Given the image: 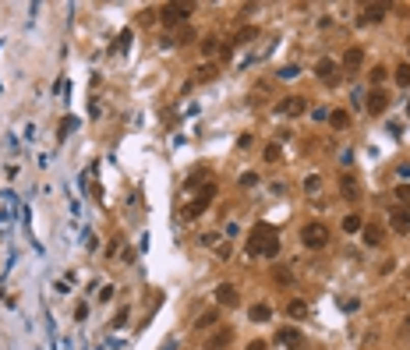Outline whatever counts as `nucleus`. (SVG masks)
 <instances>
[{
	"instance_id": "7c9ffc66",
	"label": "nucleus",
	"mask_w": 410,
	"mask_h": 350,
	"mask_svg": "<svg viewBox=\"0 0 410 350\" xmlns=\"http://www.w3.org/2000/svg\"><path fill=\"white\" fill-rule=\"evenodd\" d=\"M128 43H131V28H128V32H121V39H117V46H121V50H128Z\"/></svg>"
},
{
	"instance_id": "b1692460",
	"label": "nucleus",
	"mask_w": 410,
	"mask_h": 350,
	"mask_svg": "<svg viewBox=\"0 0 410 350\" xmlns=\"http://www.w3.org/2000/svg\"><path fill=\"white\" fill-rule=\"evenodd\" d=\"M318 188H322V177H318V173H311V177L304 181V191H308V195H315Z\"/></svg>"
},
{
	"instance_id": "aec40b11",
	"label": "nucleus",
	"mask_w": 410,
	"mask_h": 350,
	"mask_svg": "<svg viewBox=\"0 0 410 350\" xmlns=\"http://www.w3.org/2000/svg\"><path fill=\"white\" fill-rule=\"evenodd\" d=\"M396 85H400V89L410 85V64H400V68H396Z\"/></svg>"
},
{
	"instance_id": "f704fd0d",
	"label": "nucleus",
	"mask_w": 410,
	"mask_h": 350,
	"mask_svg": "<svg viewBox=\"0 0 410 350\" xmlns=\"http://www.w3.org/2000/svg\"><path fill=\"white\" fill-rule=\"evenodd\" d=\"M407 276H410V269H407Z\"/></svg>"
},
{
	"instance_id": "473e14b6",
	"label": "nucleus",
	"mask_w": 410,
	"mask_h": 350,
	"mask_svg": "<svg viewBox=\"0 0 410 350\" xmlns=\"http://www.w3.org/2000/svg\"><path fill=\"white\" fill-rule=\"evenodd\" d=\"M340 163H343V166H350V163H354V152H350V149H346V152H340Z\"/></svg>"
},
{
	"instance_id": "6e6552de",
	"label": "nucleus",
	"mask_w": 410,
	"mask_h": 350,
	"mask_svg": "<svg viewBox=\"0 0 410 350\" xmlns=\"http://www.w3.org/2000/svg\"><path fill=\"white\" fill-rule=\"evenodd\" d=\"M230 340H233V329H219V333H212V336L205 340V350H223Z\"/></svg>"
},
{
	"instance_id": "72a5a7b5",
	"label": "nucleus",
	"mask_w": 410,
	"mask_h": 350,
	"mask_svg": "<svg viewBox=\"0 0 410 350\" xmlns=\"http://www.w3.org/2000/svg\"><path fill=\"white\" fill-rule=\"evenodd\" d=\"M248 350H269V347H266L262 340H251V343H248Z\"/></svg>"
},
{
	"instance_id": "c85d7f7f",
	"label": "nucleus",
	"mask_w": 410,
	"mask_h": 350,
	"mask_svg": "<svg viewBox=\"0 0 410 350\" xmlns=\"http://www.w3.org/2000/svg\"><path fill=\"white\" fill-rule=\"evenodd\" d=\"M396 198H400V202H410V184H400V188H396Z\"/></svg>"
},
{
	"instance_id": "bb28decb",
	"label": "nucleus",
	"mask_w": 410,
	"mask_h": 350,
	"mask_svg": "<svg viewBox=\"0 0 410 350\" xmlns=\"http://www.w3.org/2000/svg\"><path fill=\"white\" fill-rule=\"evenodd\" d=\"M266 159H269V163H276V159H279V145H276V141H269V145H266Z\"/></svg>"
},
{
	"instance_id": "9b49d317",
	"label": "nucleus",
	"mask_w": 410,
	"mask_h": 350,
	"mask_svg": "<svg viewBox=\"0 0 410 350\" xmlns=\"http://www.w3.org/2000/svg\"><path fill=\"white\" fill-rule=\"evenodd\" d=\"M279 343H283V347H294V350H304V336H301L297 329H283V333H279Z\"/></svg>"
},
{
	"instance_id": "39448f33",
	"label": "nucleus",
	"mask_w": 410,
	"mask_h": 350,
	"mask_svg": "<svg viewBox=\"0 0 410 350\" xmlns=\"http://www.w3.org/2000/svg\"><path fill=\"white\" fill-rule=\"evenodd\" d=\"M212 195H216V188L209 184V188H205V191L195 198V202H191V206H184V219H195L198 212H205V206H209V198H212Z\"/></svg>"
},
{
	"instance_id": "9d476101",
	"label": "nucleus",
	"mask_w": 410,
	"mask_h": 350,
	"mask_svg": "<svg viewBox=\"0 0 410 350\" xmlns=\"http://www.w3.org/2000/svg\"><path fill=\"white\" fill-rule=\"evenodd\" d=\"M315 74H318L322 81H336V61H329V57H322V61L315 64Z\"/></svg>"
},
{
	"instance_id": "0eeeda50",
	"label": "nucleus",
	"mask_w": 410,
	"mask_h": 350,
	"mask_svg": "<svg viewBox=\"0 0 410 350\" xmlns=\"http://www.w3.org/2000/svg\"><path fill=\"white\" fill-rule=\"evenodd\" d=\"M389 223L396 234H410V209H393L389 212Z\"/></svg>"
},
{
	"instance_id": "dca6fc26",
	"label": "nucleus",
	"mask_w": 410,
	"mask_h": 350,
	"mask_svg": "<svg viewBox=\"0 0 410 350\" xmlns=\"http://www.w3.org/2000/svg\"><path fill=\"white\" fill-rule=\"evenodd\" d=\"M364 244H368V248H378V244H382V230H378V226H364Z\"/></svg>"
},
{
	"instance_id": "7ed1b4c3",
	"label": "nucleus",
	"mask_w": 410,
	"mask_h": 350,
	"mask_svg": "<svg viewBox=\"0 0 410 350\" xmlns=\"http://www.w3.org/2000/svg\"><path fill=\"white\" fill-rule=\"evenodd\" d=\"M159 14H163V25H177V21H184L191 14V4H166Z\"/></svg>"
},
{
	"instance_id": "a211bd4d",
	"label": "nucleus",
	"mask_w": 410,
	"mask_h": 350,
	"mask_svg": "<svg viewBox=\"0 0 410 350\" xmlns=\"http://www.w3.org/2000/svg\"><path fill=\"white\" fill-rule=\"evenodd\" d=\"M286 315H290V318H304V315H308V304H304V301H290V304H286Z\"/></svg>"
},
{
	"instance_id": "1a4fd4ad",
	"label": "nucleus",
	"mask_w": 410,
	"mask_h": 350,
	"mask_svg": "<svg viewBox=\"0 0 410 350\" xmlns=\"http://www.w3.org/2000/svg\"><path fill=\"white\" fill-rule=\"evenodd\" d=\"M364 106H368V113H375V117H378V113H386V106H389V96H386V92H371Z\"/></svg>"
},
{
	"instance_id": "4be33fe9",
	"label": "nucleus",
	"mask_w": 410,
	"mask_h": 350,
	"mask_svg": "<svg viewBox=\"0 0 410 350\" xmlns=\"http://www.w3.org/2000/svg\"><path fill=\"white\" fill-rule=\"evenodd\" d=\"M212 78H216V68H212V64H202L198 74H195V81H212Z\"/></svg>"
},
{
	"instance_id": "2eb2a0df",
	"label": "nucleus",
	"mask_w": 410,
	"mask_h": 350,
	"mask_svg": "<svg viewBox=\"0 0 410 350\" xmlns=\"http://www.w3.org/2000/svg\"><path fill=\"white\" fill-rule=\"evenodd\" d=\"M340 191H343V198H350V202H354V198L361 195V191H357V181H354V177H343V181H340Z\"/></svg>"
},
{
	"instance_id": "2f4dec72",
	"label": "nucleus",
	"mask_w": 410,
	"mask_h": 350,
	"mask_svg": "<svg viewBox=\"0 0 410 350\" xmlns=\"http://www.w3.org/2000/svg\"><path fill=\"white\" fill-rule=\"evenodd\" d=\"M138 21H149V25H152V21H156V11H141V14H138Z\"/></svg>"
},
{
	"instance_id": "393cba45",
	"label": "nucleus",
	"mask_w": 410,
	"mask_h": 350,
	"mask_svg": "<svg viewBox=\"0 0 410 350\" xmlns=\"http://www.w3.org/2000/svg\"><path fill=\"white\" fill-rule=\"evenodd\" d=\"M216 50H219V39H212V36H209V39H202V53H205V57H212Z\"/></svg>"
},
{
	"instance_id": "5701e85b",
	"label": "nucleus",
	"mask_w": 410,
	"mask_h": 350,
	"mask_svg": "<svg viewBox=\"0 0 410 350\" xmlns=\"http://www.w3.org/2000/svg\"><path fill=\"white\" fill-rule=\"evenodd\" d=\"M255 184H258V173H255V170H244V173H241V188H255Z\"/></svg>"
},
{
	"instance_id": "20e7f679",
	"label": "nucleus",
	"mask_w": 410,
	"mask_h": 350,
	"mask_svg": "<svg viewBox=\"0 0 410 350\" xmlns=\"http://www.w3.org/2000/svg\"><path fill=\"white\" fill-rule=\"evenodd\" d=\"M216 301H219L223 308H237V304H241L237 286H233V283H219V286H216Z\"/></svg>"
},
{
	"instance_id": "cd10ccee",
	"label": "nucleus",
	"mask_w": 410,
	"mask_h": 350,
	"mask_svg": "<svg viewBox=\"0 0 410 350\" xmlns=\"http://www.w3.org/2000/svg\"><path fill=\"white\" fill-rule=\"evenodd\" d=\"M85 248H89V251H96V248H99V237H96L92 230H85Z\"/></svg>"
},
{
	"instance_id": "ddd939ff",
	"label": "nucleus",
	"mask_w": 410,
	"mask_h": 350,
	"mask_svg": "<svg viewBox=\"0 0 410 350\" xmlns=\"http://www.w3.org/2000/svg\"><path fill=\"white\" fill-rule=\"evenodd\" d=\"M361 61H364V50H361V46H354V50H346L343 68H346V71H357V68H361Z\"/></svg>"
},
{
	"instance_id": "f257e3e1",
	"label": "nucleus",
	"mask_w": 410,
	"mask_h": 350,
	"mask_svg": "<svg viewBox=\"0 0 410 350\" xmlns=\"http://www.w3.org/2000/svg\"><path fill=\"white\" fill-rule=\"evenodd\" d=\"M248 255H266V258H276L279 255V241H276L273 226H255L251 230V241H248Z\"/></svg>"
},
{
	"instance_id": "6ab92c4d",
	"label": "nucleus",
	"mask_w": 410,
	"mask_h": 350,
	"mask_svg": "<svg viewBox=\"0 0 410 350\" xmlns=\"http://www.w3.org/2000/svg\"><path fill=\"white\" fill-rule=\"evenodd\" d=\"M216 322H219V311H205V315H202V318H198V322H195V326H198V329H202V333H205V329H212Z\"/></svg>"
},
{
	"instance_id": "f8f14e48",
	"label": "nucleus",
	"mask_w": 410,
	"mask_h": 350,
	"mask_svg": "<svg viewBox=\"0 0 410 350\" xmlns=\"http://www.w3.org/2000/svg\"><path fill=\"white\" fill-rule=\"evenodd\" d=\"M386 11H389V4H368L361 21H382V18H386Z\"/></svg>"
},
{
	"instance_id": "f3484780",
	"label": "nucleus",
	"mask_w": 410,
	"mask_h": 350,
	"mask_svg": "<svg viewBox=\"0 0 410 350\" xmlns=\"http://www.w3.org/2000/svg\"><path fill=\"white\" fill-rule=\"evenodd\" d=\"M269 318H273V308H269V304H255V308H251V322H269Z\"/></svg>"
},
{
	"instance_id": "4468645a",
	"label": "nucleus",
	"mask_w": 410,
	"mask_h": 350,
	"mask_svg": "<svg viewBox=\"0 0 410 350\" xmlns=\"http://www.w3.org/2000/svg\"><path fill=\"white\" fill-rule=\"evenodd\" d=\"M255 36H258V28H255V25H244V28H241V32L233 36V46H248V43H251Z\"/></svg>"
},
{
	"instance_id": "f03ea898",
	"label": "nucleus",
	"mask_w": 410,
	"mask_h": 350,
	"mask_svg": "<svg viewBox=\"0 0 410 350\" xmlns=\"http://www.w3.org/2000/svg\"><path fill=\"white\" fill-rule=\"evenodd\" d=\"M301 241H304V248H326L329 244V230L322 223H308L301 230Z\"/></svg>"
},
{
	"instance_id": "412c9836",
	"label": "nucleus",
	"mask_w": 410,
	"mask_h": 350,
	"mask_svg": "<svg viewBox=\"0 0 410 350\" xmlns=\"http://www.w3.org/2000/svg\"><path fill=\"white\" fill-rule=\"evenodd\" d=\"M343 230H346V234H357V230H361V216H354V212H350V216L343 219Z\"/></svg>"
},
{
	"instance_id": "a878e982",
	"label": "nucleus",
	"mask_w": 410,
	"mask_h": 350,
	"mask_svg": "<svg viewBox=\"0 0 410 350\" xmlns=\"http://www.w3.org/2000/svg\"><path fill=\"white\" fill-rule=\"evenodd\" d=\"M329 124H333V128H343V124H346V113H343V110L329 113Z\"/></svg>"
},
{
	"instance_id": "423d86ee",
	"label": "nucleus",
	"mask_w": 410,
	"mask_h": 350,
	"mask_svg": "<svg viewBox=\"0 0 410 350\" xmlns=\"http://www.w3.org/2000/svg\"><path fill=\"white\" fill-rule=\"evenodd\" d=\"M304 110H308L304 96H290V99L279 103V113H286V117H297V113H304Z\"/></svg>"
},
{
	"instance_id": "c756f323",
	"label": "nucleus",
	"mask_w": 410,
	"mask_h": 350,
	"mask_svg": "<svg viewBox=\"0 0 410 350\" xmlns=\"http://www.w3.org/2000/svg\"><path fill=\"white\" fill-rule=\"evenodd\" d=\"M297 74H301V71H297V68H294V64H286V68H283V71H279V78H297Z\"/></svg>"
}]
</instances>
